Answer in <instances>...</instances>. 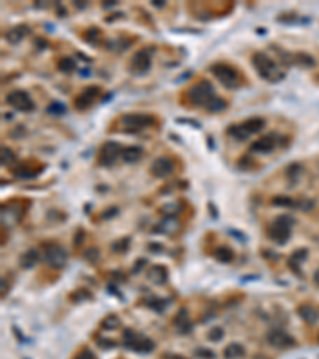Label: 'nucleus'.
Listing matches in <instances>:
<instances>
[{"label":"nucleus","mask_w":319,"mask_h":359,"mask_svg":"<svg viewBox=\"0 0 319 359\" xmlns=\"http://www.w3.org/2000/svg\"><path fill=\"white\" fill-rule=\"evenodd\" d=\"M216 97V91L209 80H200L187 91V101L195 107H206Z\"/></svg>","instance_id":"obj_1"},{"label":"nucleus","mask_w":319,"mask_h":359,"mask_svg":"<svg viewBox=\"0 0 319 359\" xmlns=\"http://www.w3.org/2000/svg\"><path fill=\"white\" fill-rule=\"evenodd\" d=\"M252 66L257 71V74L268 82H276L284 77V74L279 72L278 64L267 53H255V55H252Z\"/></svg>","instance_id":"obj_2"},{"label":"nucleus","mask_w":319,"mask_h":359,"mask_svg":"<svg viewBox=\"0 0 319 359\" xmlns=\"http://www.w3.org/2000/svg\"><path fill=\"white\" fill-rule=\"evenodd\" d=\"M121 131L125 133H139L146 128H152L157 125V118L149 113H126L118 120Z\"/></svg>","instance_id":"obj_3"},{"label":"nucleus","mask_w":319,"mask_h":359,"mask_svg":"<svg viewBox=\"0 0 319 359\" xmlns=\"http://www.w3.org/2000/svg\"><path fill=\"white\" fill-rule=\"evenodd\" d=\"M211 74L222 83L225 88L237 90L242 85V77L241 74L230 64L225 63H217L211 66Z\"/></svg>","instance_id":"obj_4"},{"label":"nucleus","mask_w":319,"mask_h":359,"mask_svg":"<svg viewBox=\"0 0 319 359\" xmlns=\"http://www.w3.org/2000/svg\"><path fill=\"white\" fill-rule=\"evenodd\" d=\"M294 225V219L289 216H279L275 219V222L271 224V227L268 228V236L270 238L278 243V244H284L287 240L291 238V230Z\"/></svg>","instance_id":"obj_5"},{"label":"nucleus","mask_w":319,"mask_h":359,"mask_svg":"<svg viewBox=\"0 0 319 359\" xmlns=\"http://www.w3.org/2000/svg\"><path fill=\"white\" fill-rule=\"evenodd\" d=\"M123 345L125 348L136 351V353H150L155 348V343L144 335L134 332V331H125L123 334Z\"/></svg>","instance_id":"obj_6"},{"label":"nucleus","mask_w":319,"mask_h":359,"mask_svg":"<svg viewBox=\"0 0 319 359\" xmlns=\"http://www.w3.org/2000/svg\"><path fill=\"white\" fill-rule=\"evenodd\" d=\"M121 150H123V147H121L120 144L115 142V141L104 142L99 149V154H97V163H99L101 166L115 165L117 160L121 157Z\"/></svg>","instance_id":"obj_7"},{"label":"nucleus","mask_w":319,"mask_h":359,"mask_svg":"<svg viewBox=\"0 0 319 359\" xmlns=\"http://www.w3.org/2000/svg\"><path fill=\"white\" fill-rule=\"evenodd\" d=\"M5 101L8 105H11L13 109H16L19 112H30L35 109V104L34 101L30 99L27 91H22V90H13L10 91L8 94H6Z\"/></svg>","instance_id":"obj_8"},{"label":"nucleus","mask_w":319,"mask_h":359,"mask_svg":"<svg viewBox=\"0 0 319 359\" xmlns=\"http://www.w3.org/2000/svg\"><path fill=\"white\" fill-rule=\"evenodd\" d=\"M152 55H154L152 48H142L139 51H136L130 61V71L136 75L146 74L152 64Z\"/></svg>","instance_id":"obj_9"},{"label":"nucleus","mask_w":319,"mask_h":359,"mask_svg":"<svg viewBox=\"0 0 319 359\" xmlns=\"http://www.w3.org/2000/svg\"><path fill=\"white\" fill-rule=\"evenodd\" d=\"M101 93H102V90H101L99 87H96V85L86 87L77 97H75L74 107H75L77 110H86V109H89V107L96 102V99L101 96Z\"/></svg>","instance_id":"obj_10"},{"label":"nucleus","mask_w":319,"mask_h":359,"mask_svg":"<svg viewBox=\"0 0 319 359\" xmlns=\"http://www.w3.org/2000/svg\"><path fill=\"white\" fill-rule=\"evenodd\" d=\"M45 262L53 269H63L67 262V253L58 244H48L45 248Z\"/></svg>","instance_id":"obj_11"},{"label":"nucleus","mask_w":319,"mask_h":359,"mask_svg":"<svg viewBox=\"0 0 319 359\" xmlns=\"http://www.w3.org/2000/svg\"><path fill=\"white\" fill-rule=\"evenodd\" d=\"M172 171H174V162L169 157H160L150 166L152 176H155L158 179L168 178L169 174H172Z\"/></svg>","instance_id":"obj_12"},{"label":"nucleus","mask_w":319,"mask_h":359,"mask_svg":"<svg viewBox=\"0 0 319 359\" xmlns=\"http://www.w3.org/2000/svg\"><path fill=\"white\" fill-rule=\"evenodd\" d=\"M276 136L275 134H265L260 139H257L255 142L250 144L249 150L255 152V154H270L271 150H275L276 147Z\"/></svg>","instance_id":"obj_13"},{"label":"nucleus","mask_w":319,"mask_h":359,"mask_svg":"<svg viewBox=\"0 0 319 359\" xmlns=\"http://www.w3.org/2000/svg\"><path fill=\"white\" fill-rule=\"evenodd\" d=\"M267 342L271 347H276V348H287V347L295 345V340L291 337L289 334L284 332V331H278V329L271 331L267 335Z\"/></svg>","instance_id":"obj_14"},{"label":"nucleus","mask_w":319,"mask_h":359,"mask_svg":"<svg viewBox=\"0 0 319 359\" xmlns=\"http://www.w3.org/2000/svg\"><path fill=\"white\" fill-rule=\"evenodd\" d=\"M147 278L154 282V284H166L168 281V270L164 265H154L150 267V270L147 271Z\"/></svg>","instance_id":"obj_15"},{"label":"nucleus","mask_w":319,"mask_h":359,"mask_svg":"<svg viewBox=\"0 0 319 359\" xmlns=\"http://www.w3.org/2000/svg\"><path fill=\"white\" fill-rule=\"evenodd\" d=\"M29 34V29L27 26H14V27H10L8 30L5 32V39L8 40V43H19L24 37Z\"/></svg>","instance_id":"obj_16"},{"label":"nucleus","mask_w":319,"mask_h":359,"mask_svg":"<svg viewBox=\"0 0 319 359\" xmlns=\"http://www.w3.org/2000/svg\"><path fill=\"white\" fill-rule=\"evenodd\" d=\"M142 155H144V150L139 146H128V147H123V150H121V160L126 163L139 162Z\"/></svg>","instance_id":"obj_17"},{"label":"nucleus","mask_w":319,"mask_h":359,"mask_svg":"<svg viewBox=\"0 0 319 359\" xmlns=\"http://www.w3.org/2000/svg\"><path fill=\"white\" fill-rule=\"evenodd\" d=\"M297 313H299V316L305 321V323H308V324H316L318 319H319L318 310L313 308V307H310V305H302V307H299Z\"/></svg>","instance_id":"obj_18"},{"label":"nucleus","mask_w":319,"mask_h":359,"mask_svg":"<svg viewBox=\"0 0 319 359\" xmlns=\"http://www.w3.org/2000/svg\"><path fill=\"white\" fill-rule=\"evenodd\" d=\"M241 125H242V128L246 129V133H247L249 136H252V134H255V133L262 131V129L265 128V120L260 118V117H254V118L244 120Z\"/></svg>","instance_id":"obj_19"},{"label":"nucleus","mask_w":319,"mask_h":359,"mask_svg":"<svg viewBox=\"0 0 319 359\" xmlns=\"http://www.w3.org/2000/svg\"><path fill=\"white\" fill-rule=\"evenodd\" d=\"M174 326H176V329L180 332V334H188L192 331V323L187 319V313L185 310H180L177 313V316L174 318Z\"/></svg>","instance_id":"obj_20"},{"label":"nucleus","mask_w":319,"mask_h":359,"mask_svg":"<svg viewBox=\"0 0 319 359\" xmlns=\"http://www.w3.org/2000/svg\"><path fill=\"white\" fill-rule=\"evenodd\" d=\"M39 259H40V256H39V253H37L35 249H29V251H26V253L21 256L19 264H21L22 269L29 270V269H32L37 262H39Z\"/></svg>","instance_id":"obj_21"},{"label":"nucleus","mask_w":319,"mask_h":359,"mask_svg":"<svg viewBox=\"0 0 319 359\" xmlns=\"http://www.w3.org/2000/svg\"><path fill=\"white\" fill-rule=\"evenodd\" d=\"M246 355V350L239 343H230L229 347H225L224 350V358L225 359H241Z\"/></svg>","instance_id":"obj_22"},{"label":"nucleus","mask_w":319,"mask_h":359,"mask_svg":"<svg viewBox=\"0 0 319 359\" xmlns=\"http://www.w3.org/2000/svg\"><path fill=\"white\" fill-rule=\"evenodd\" d=\"M42 170H34L30 165H26L22 163L16 168H13V174L16 176V178H21V179H29V178H34V176L39 174Z\"/></svg>","instance_id":"obj_23"},{"label":"nucleus","mask_w":319,"mask_h":359,"mask_svg":"<svg viewBox=\"0 0 319 359\" xmlns=\"http://www.w3.org/2000/svg\"><path fill=\"white\" fill-rule=\"evenodd\" d=\"M308 256V251L307 249H297L295 253L289 257V265H291V269L295 271V273H299V269H300V264L305 261Z\"/></svg>","instance_id":"obj_24"},{"label":"nucleus","mask_w":319,"mask_h":359,"mask_svg":"<svg viewBox=\"0 0 319 359\" xmlns=\"http://www.w3.org/2000/svg\"><path fill=\"white\" fill-rule=\"evenodd\" d=\"M214 257L217 259L219 262H224V264H229L235 259V253L229 248V246H220L214 251Z\"/></svg>","instance_id":"obj_25"},{"label":"nucleus","mask_w":319,"mask_h":359,"mask_svg":"<svg viewBox=\"0 0 319 359\" xmlns=\"http://www.w3.org/2000/svg\"><path fill=\"white\" fill-rule=\"evenodd\" d=\"M227 133H229L232 137H235V139H238V141H246V139H249V134L246 133V129L242 128L241 123H238V125H230L229 128H227Z\"/></svg>","instance_id":"obj_26"},{"label":"nucleus","mask_w":319,"mask_h":359,"mask_svg":"<svg viewBox=\"0 0 319 359\" xmlns=\"http://www.w3.org/2000/svg\"><path fill=\"white\" fill-rule=\"evenodd\" d=\"M85 40L88 42V43H93V45H96V43H99V40L102 39V32H101V29H97V27H89L88 30H85Z\"/></svg>","instance_id":"obj_27"},{"label":"nucleus","mask_w":319,"mask_h":359,"mask_svg":"<svg viewBox=\"0 0 319 359\" xmlns=\"http://www.w3.org/2000/svg\"><path fill=\"white\" fill-rule=\"evenodd\" d=\"M75 61L74 59H71L69 56H66V58H61L59 59V63H58V69L61 72H64V74H69V72H72L74 69H75Z\"/></svg>","instance_id":"obj_28"},{"label":"nucleus","mask_w":319,"mask_h":359,"mask_svg":"<svg viewBox=\"0 0 319 359\" xmlns=\"http://www.w3.org/2000/svg\"><path fill=\"white\" fill-rule=\"evenodd\" d=\"M177 228V220L176 217H166L161 220V224H160V230L161 233H168V232H172Z\"/></svg>","instance_id":"obj_29"},{"label":"nucleus","mask_w":319,"mask_h":359,"mask_svg":"<svg viewBox=\"0 0 319 359\" xmlns=\"http://www.w3.org/2000/svg\"><path fill=\"white\" fill-rule=\"evenodd\" d=\"M14 162H16V155L10 147H2V165L3 166H11Z\"/></svg>","instance_id":"obj_30"},{"label":"nucleus","mask_w":319,"mask_h":359,"mask_svg":"<svg viewBox=\"0 0 319 359\" xmlns=\"http://www.w3.org/2000/svg\"><path fill=\"white\" fill-rule=\"evenodd\" d=\"M225 107H227L225 99L216 96V97L209 102V105L206 107V110H208V112H220V110H224Z\"/></svg>","instance_id":"obj_31"},{"label":"nucleus","mask_w":319,"mask_h":359,"mask_svg":"<svg viewBox=\"0 0 319 359\" xmlns=\"http://www.w3.org/2000/svg\"><path fill=\"white\" fill-rule=\"evenodd\" d=\"M271 203L275 204V206H278V208H292V206H294V200H292V198L284 196V195L275 196V198L271 200Z\"/></svg>","instance_id":"obj_32"},{"label":"nucleus","mask_w":319,"mask_h":359,"mask_svg":"<svg viewBox=\"0 0 319 359\" xmlns=\"http://www.w3.org/2000/svg\"><path fill=\"white\" fill-rule=\"evenodd\" d=\"M118 326H120V319H118V316H115V315H109L107 318H104V321H102V327H104V329L113 331V329H117Z\"/></svg>","instance_id":"obj_33"},{"label":"nucleus","mask_w":319,"mask_h":359,"mask_svg":"<svg viewBox=\"0 0 319 359\" xmlns=\"http://www.w3.org/2000/svg\"><path fill=\"white\" fill-rule=\"evenodd\" d=\"M47 112L51 113V115H63L66 112V105L63 102H51L48 107H47Z\"/></svg>","instance_id":"obj_34"},{"label":"nucleus","mask_w":319,"mask_h":359,"mask_svg":"<svg viewBox=\"0 0 319 359\" xmlns=\"http://www.w3.org/2000/svg\"><path fill=\"white\" fill-rule=\"evenodd\" d=\"M294 63H297V64H300V66H303V67H311L315 64V61L311 59L307 53H300V55H297V56H294Z\"/></svg>","instance_id":"obj_35"},{"label":"nucleus","mask_w":319,"mask_h":359,"mask_svg":"<svg viewBox=\"0 0 319 359\" xmlns=\"http://www.w3.org/2000/svg\"><path fill=\"white\" fill-rule=\"evenodd\" d=\"M300 173H302V166H300V165H297V163H292L289 168H287V171H286L287 178H289L292 182H295V180L299 179Z\"/></svg>","instance_id":"obj_36"},{"label":"nucleus","mask_w":319,"mask_h":359,"mask_svg":"<svg viewBox=\"0 0 319 359\" xmlns=\"http://www.w3.org/2000/svg\"><path fill=\"white\" fill-rule=\"evenodd\" d=\"M146 302H147L149 307L154 308L155 311H163V310H164V302L160 300L158 297H149Z\"/></svg>","instance_id":"obj_37"},{"label":"nucleus","mask_w":319,"mask_h":359,"mask_svg":"<svg viewBox=\"0 0 319 359\" xmlns=\"http://www.w3.org/2000/svg\"><path fill=\"white\" fill-rule=\"evenodd\" d=\"M208 339L211 342H219V340H222L224 339V329L222 327H214V329H211L209 331V335H208Z\"/></svg>","instance_id":"obj_38"},{"label":"nucleus","mask_w":319,"mask_h":359,"mask_svg":"<svg viewBox=\"0 0 319 359\" xmlns=\"http://www.w3.org/2000/svg\"><path fill=\"white\" fill-rule=\"evenodd\" d=\"M179 211V208L176 204H166L164 208H161V214H164L166 217H174L172 214H176Z\"/></svg>","instance_id":"obj_39"},{"label":"nucleus","mask_w":319,"mask_h":359,"mask_svg":"<svg viewBox=\"0 0 319 359\" xmlns=\"http://www.w3.org/2000/svg\"><path fill=\"white\" fill-rule=\"evenodd\" d=\"M195 355L198 356V358H203V359H214V353H212V351H209V350H204V348L196 350Z\"/></svg>","instance_id":"obj_40"},{"label":"nucleus","mask_w":319,"mask_h":359,"mask_svg":"<svg viewBox=\"0 0 319 359\" xmlns=\"http://www.w3.org/2000/svg\"><path fill=\"white\" fill-rule=\"evenodd\" d=\"M74 359H94V355L91 353V350H88V348H83L80 353L75 356Z\"/></svg>","instance_id":"obj_41"},{"label":"nucleus","mask_w":319,"mask_h":359,"mask_svg":"<svg viewBox=\"0 0 319 359\" xmlns=\"http://www.w3.org/2000/svg\"><path fill=\"white\" fill-rule=\"evenodd\" d=\"M83 240H85V232H83V230H79L77 233H75V238H74V246H75V248H80L81 244H83Z\"/></svg>","instance_id":"obj_42"},{"label":"nucleus","mask_w":319,"mask_h":359,"mask_svg":"<svg viewBox=\"0 0 319 359\" xmlns=\"http://www.w3.org/2000/svg\"><path fill=\"white\" fill-rule=\"evenodd\" d=\"M97 256H99V253H97V249H88L86 253H85V257L88 259V261H97Z\"/></svg>","instance_id":"obj_43"},{"label":"nucleus","mask_w":319,"mask_h":359,"mask_svg":"<svg viewBox=\"0 0 319 359\" xmlns=\"http://www.w3.org/2000/svg\"><path fill=\"white\" fill-rule=\"evenodd\" d=\"M99 345H101L102 348H113V347H115V342H113V340H102V339H99Z\"/></svg>","instance_id":"obj_44"},{"label":"nucleus","mask_w":319,"mask_h":359,"mask_svg":"<svg viewBox=\"0 0 319 359\" xmlns=\"http://www.w3.org/2000/svg\"><path fill=\"white\" fill-rule=\"evenodd\" d=\"M161 359H185V358L180 355H174V353H164Z\"/></svg>","instance_id":"obj_45"},{"label":"nucleus","mask_w":319,"mask_h":359,"mask_svg":"<svg viewBox=\"0 0 319 359\" xmlns=\"http://www.w3.org/2000/svg\"><path fill=\"white\" fill-rule=\"evenodd\" d=\"M115 214H118V209H117V208H112L110 211H105L102 216H104V217H112V216H115Z\"/></svg>","instance_id":"obj_46"},{"label":"nucleus","mask_w":319,"mask_h":359,"mask_svg":"<svg viewBox=\"0 0 319 359\" xmlns=\"http://www.w3.org/2000/svg\"><path fill=\"white\" fill-rule=\"evenodd\" d=\"M142 265H146V261H144V259H141V261L138 262V265L134 267V273H139V271H141V267H142Z\"/></svg>","instance_id":"obj_47"},{"label":"nucleus","mask_w":319,"mask_h":359,"mask_svg":"<svg viewBox=\"0 0 319 359\" xmlns=\"http://www.w3.org/2000/svg\"><path fill=\"white\" fill-rule=\"evenodd\" d=\"M315 282H316V286H319V270H316V273H315Z\"/></svg>","instance_id":"obj_48"}]
</instances>
